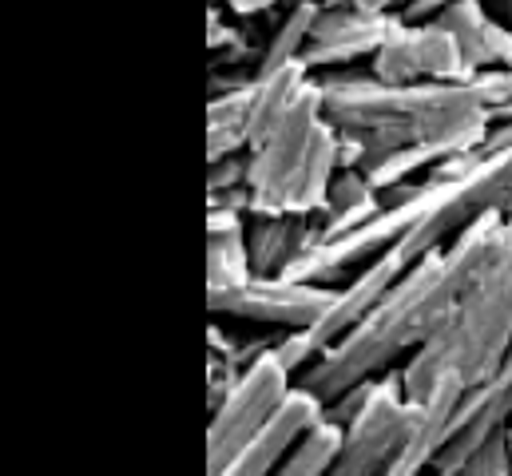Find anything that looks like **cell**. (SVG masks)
I'll use <instances>...</instances> for the list:
<instances>
[{"label": "cell", "instance_id": "cell-1", "mask_svg": "<svg viewBox=\"0 0 512 476\" xmlns=\"http://www.w3.org/2000/svg\"><path fill=\"white\" fill-rule=\"evenodd\" d=\"M501 227H505V215H489L473 223L457 242H449L445 250L417 262L370 310V318H362L342 342H334L318 357V365H310L298 377V385L314 393L322 405H330L342 393L385 377L389 365H397L405 354H417L441 330V322L453 314L473 274L493 254Z\"/></svg>", "mask_w": 512, "mask_h": 476}, {"label": "cell", "instance_id": "cell-2", "mask_svg": "<svg viewBox=\"0 0 512 476\" xmlns=\"http://www.w3.org/2000/svg\"><path fill=\"white\" fill-rule=\"evenodd\" d=\"M326 119L338 131H354L366 139L362 175H370L382 159L401 147H429L445 159L473 151L493 119L473 80L465 84H405L393 88L374 76H342L326 72L322 80Z\"/></svg>", "mask_w": 512, "mask_h": 476}, {"label": "cell", "instance_id": "cell-3", "mask_svg": "<svg viewBox=\"0 0 512 476\" xmlns=\"http://www.w3.org/2000/svg\"><path fill=\"white\" fill-rule=\"evenodd\" d=\"M512 354V219H505L501 238L485 266L465 286L453 314L441 330L409 357L397 377L409 401H425L437 381L453 377L469 389L493 381Z\"/></svg>", "mask_w": 512, "mask_h": 476}, {"label": "cell", "instance_id": "cell-4", "mask_svg": "<svg viewBox=\"0 0 512 476\" xmlns=\"http://www.w3.org/2000/svg\"><path fill=\"white\" fill-rule=\"evenodd\" d=\"M338 171V127L326 119L322 84L310 76L294 92L282 119L270 127V135L251 151V219H318Z\"/></svg>", "mask_w": 512, "mask_h": 476}, {"label": "cell", "instance_id": "cell-5", "mask_svg": "<svg viewBox=\"0 0 512 476\" xmlns=\"http://www.w3.org/2000/svg\"><path fill=\"white\" fill-rule=\"evenodd\" d=\"M489 215L512 219V151L485 159L481 167L457 179H429V203H425L421 223L393 250L413 270L417 262L445 250L449 242H457L473 223Z\"/></svg>", "mask_w": 512, "mask_h": 476}, {"label": "cell", "instance_id": "cell-6", "mask_svg": "<svg viewBox=\"0 0 512 476\" xmlns=\"http://www.w3.org/2000/svg\"><path fill=\"white\" fill-rule=\"evenodd\" d=\"M298 389L294 373L274 357V346L239 377L231 397L211 413L207 429V476H219L258 433L282 413L290 393Z\"/></svg>", "mask_w": 512, "mask_h": 476}, {"label": "cell", "instance_id": "cell-7", "mask_svg": "<svg viewBox=\"0 0 512 476\" xmlns=\"http://www.w3.org/2000/svg\"><path fill=\"white\" fill-rule=\"evenodd\" d=\"M425 203H429V187L421 199L405 203V207H385L378 219H370L366 227L350 231V235L338 238H314V246L282 274L290 282H306V286H326V290H338L334 282L346 278L350 270H366L370 262H378L382 254H389L401 238L409 235L421 215H425Z\"/></svg>", "mask_w": 512, "mask_h": 476}, {"label": "cell", "instance_id": "cell-8", "mask_svg": "<svg viewBox=\"0 0 512 476\" xmlns=\"http://www.w3.org/2000/svg\"><path fill=\"white\" fill-rule=\"evenodd\" d=\"M413 421V401L401 389L397 373H385L374 381L366 405L358 417L342 429V445L326 476H385L397 445L405 441Z\"/></svg>", "mask_w": 512, "mask_h": 476}, {"label": "cell", "instance_id": "cell-9", "mask_svg": "<svg viewBox=\"0 0 512 476\" xmlns=\"http://www.w3.org/2000/svg\"><path fill=\"white\" fill-rule=\"evenodd\" d=\"M370 76L393 88L473 80L453 32H445L441 24H397L378 48V56L370 60Z\"/></svg>", "mask_w": 512, "mask_h": 476}, {"label": "cell", "instance_id": "cell-10", "mask_svg": "<svg viewBox=\"0 0 512 476\" xmlns=\"http://www.w3.org/2000/svg\"><path fill=\"white\" fill-rule=\"evenodd\" d=\"M338 290L326 286H306L290 278H251L247 286L235 290H207L211 314L243 318L258 326H282V330H314L322 314L334 306Z\"/></svg>", "mask_w": 512, "mask_h": 476}, {"label": "cell", "instance_id": "cell-11", "mask_svg": "<svg viewBox=\"0 0 512 476\" xmlns=\"http://www.w3.org/2000/svg\"><path fill=\"white\" fill-rule=\"evenodd\" d=\"M401 24V16H378V12H362L354 0H322L318 4V20L310 32V44L302 52V64L310 72H338L362 56H378L389 32Z\"/></svg>", "mask_w": 512, "mask_h": 476}, {"label": "cell", "instance_id": "cell-12", "mask_svg": "<svg viewBox=\"0 0 512 476\" xmlns=\"http://www.w3.org/2000/svg\"><path fill=\"white\" fill-rule=\"evenodd\" d=\"M465 401V385L445 377L433 385V393L425 401H413V421H409V433L405 441L397 445L393 461L385 476H421L425 469L437 465L449 433H453V421H457V409Z\"/></svg>", "mask_w": 512, "mask_h": 476}, {"label": "cell", "instance_id": "cell-13", "mask_svg": "<svg viewBox=\"0 0 512 476\" xmlns=\"http://www.w3.org/2000/svg\"><path fill=\"white\" fill-rule=\"evenodd\" d=\"M322 417H326V405L298 385L282 405V413L219 476H274L286 465V457L306 441V433L322 425Z\"/></svg>", "mask_w": 512, "mask_h": 476}, {"label": "cell", "instance_id": "cell-14", "mask_svg": "<svg viewBox=\"0 0 512 476\" xmlns=\"http://www.w3.org/2000/svg\"><path fill=\"white\" fill-rule=\"evenodd\" d=\"M405 274H409V266L397 258V250H389L378 262H370L366 270H358V278H350L346 286H338L334 306H330V310L322 314V322L310 330V338L322 346V354H326L334 342H342L362 318H370V310L382 302L385 294H389Z\"/></svg>", "mask_w": 512, "mask_h": 476}, {"label": "cell", "instance_id": "cell-15", "mask_svg": "<svg viewBox=\"0 0 512 476\" xmlns=\"http://www.w3.org/2000/svg\"><path fill=\"white\" fill-rule=\"evenodd\" d=\"M445 32H453L465 68L473 76L512 68V24H501L481 0H449V8L437 16Z\"/></svg>", "mask_w": 512, "mask_h": 476}, {"label": "cell", "instance_id": "cell-16", "mask_svg": "<svg viewBox=\"0 0 512 476\" xmlns=\"http://www.w3.org/2000/svg\"><path fill=\"white\" fill-rule=\"evenodd\" d=\"M247 227L251 215L207 211V290H235L255 278Z\"/></svg>", "mask_w": 512, "mask_h": 476}, {"label": "cell", "instance_id": "cell-17", "mask_svg": "<svg viewBox=\"0 0 512 476\" xmlns=\"http://www.w3.org/2000/svg\"><path fill=\"white\" fill-rule=\"evenodd\" d=\"M318 238L314 219H294V215H262L251 219L247 242H251V266L255 278H282Z\"/></svg>", "mask_w": 512, "mask_h": 476}, {"label": "cell", "instance_id": "cell-18", "mask_svg": "<svg viewBox=\"0 0 512 476\" xmlns=\"http://www.w3.org/2000/svg\"><path fill=\"white\" fill-rule=\"evenodd\" d=\"M385 211L382 191L362 175V171H338L326 207H322V223H318V238H338L350 235L358 227H366L370 219H378Z\"/></svg>", "mask_w": 512, "mask_h": 476}, {"label": "cell", "instance_id": "cell-19", "mask_svg": "<svg viewBox=\"0 0 512 476\" xmlns=\"http://www.w3.org/2000/svg\"><path fill=\"white\" fill-rule=\"evenodd\" d=\"M247 88L231 96H215L207 104V159L219 163L227 155H243L251 151V123H247Z\"/></svg>", "mask_w": 512, "mask_h": 476}, {"label": "cell", "instance_id": "cell-20", "mask_svg": "<svg viewBox=\"0 0 512 476\" xmlns=\"http://www.w3.org/2000/svg\"><path fill=\"white\" fill-rule=\"evenodd\" d=\"M314 20H318V4H290V12L278 20V28L262 44L255 76H270V72H278L286 64H298L302 52H306V44H310Z\"/></svg>", "mask_w": 512, "mask_h": 476}, {"label": "cell", "instance_id": "cell-21", "mask_svg": "<svg viewBox=\"0 0 512 476\" xmlns=\"http://www.w3.org/2000/svg\"><path fill=\"white\" fill-rule=\"evenodd\" d=\"M338 445H342V429L322 417V425L306 433V441L286 457V465L274 476H326V469L338 457Z\"/></svg>", "mask_w": 512, "mask_h": 476}, {"label": "cell", "instance_id": "cell-22", "mask_svg": "<svg viewBox=\"0 0 512 476\" xmlns=\"http://www.w3.org/2000/svg\"><path fill=\"white\" fill-rule=\"evenodd\" d=\"M485 108H489V119L493 123H512V68H497V72H481L473 76Z\"/></svg>", "mask_w": 512, "mask_h": 476}, {"label": "cell", "instance_id": "cell-23", "mask_svg": "<svg viewBox=\"0 0 512 476\" xmlns=\"http://www.w3.org/2000/svg\"><path fill=\"white\" fill-rule=\"evenodd\" d=\"M274 357L294 373V381L310 369V365H318V357H322V346L310 338V330H290L282 342H274Z\"/></svg>", "mask_w": 512, "mask_h": 476}, {"label": "cell", "instance_id": "cell-24", "mask_svg": "<svg viewBox=\"0 0 512 476\" xmlns=\"http://www.w3.org/2000/svg\"><path fill=\"white\" fill-rule=\"evenodd\" d=\"M453 476H512V437H497L489 441L465 469H457Z\"/></svg>", "mask_w": 512, "mask_h": 476}, {"label": "cell", "instance_id": "cell-25", "mask_svg": "<svg viewBox=\"0 0 512 476\" xmlns=\"http://www.w3.org/2000/svg\"><path fill=\"white\" fill-rule=\"evenodd\" d=\"M231 187H251V151L227 155V159L211 163V171H207V191H231Z\"/></svg>", "mask_w": 512, "mask_h": 476}, {"label": "cell", "instance_id": "cell-26", "mask_svg": "<svg viewBox=\"0 0 512 476\" xmlns=\"http://www.w3.org/2000/svg\"><path fill=\"white\" fill-rule=\"evenodd\" d=\"M251 207H255V195H251V187L207 191V211H239V215H251Z\"/></svg>", "mask_w": 512, "mask_h": 476}, {"label": "cell", "instance_id": "cell-27", "mask_svg": "<svg viewBox=\"0 0 512 476\" xmlns=\"http://www.w3.org/2000/svg\"><path fill=\"white\" fill-rule=\"evenodd\" d=\"M449 8V0H409L397 16L401 24H437V16Z\"/></svg>", "mask_w": 512, "mask_h": 476}, {"label": "cell", "instance_id": "cell-28", "mask_svg": "<svg viewBox=\"0 0 512 476\" xmlns=\"http://www.w3.org/2000/svg\"><path fill=\"white\" fill-rule=\"evenodd\" d=\"M231 16H243V20H255V16H266L270 8L278 4H290V0H223Z\"/></svg>", "mask_w": 512, "mask_h": 476}, {"label": "cell", "instance_id": "cell-29", "mask_svg": "<svg viewBox=\"0 0 512 476\" xmlns=\"http://www.w3.org/2000/svg\"><path fill=\"white\" fill-rule=\"evenodd\" d=\"M362 12H378V16H397L409 0H354Z\"/></svg>", "mask_w": 512, "mask_h": 476}, {"label": "cell", "instance_id": "cell-30", "mask_svg": "<svg viewBox=\"0 0 512 476\" xmlns=\"http://www.w3.org/2000/svg\"><path fill=\"white\" fill-rule=\"evenodd\" d=\"M493 8H497L501 16H509V20H512V0H493Z\"/></svg>", "mask_w": 512, "mask_h": 476}, {"label": "cell", "instance_id": "cell-31", "mask_svg": "<svg viewBox=\"0 0 512 476\" xmlns=\"http://www.w3.org/2000/svg\"><path fill=\"white\" fill-rule=\"evenodd\" d=\"M290 4H322V0H290Z\"/></svg>", "mask_w": 512, "mask_h": 476}, {"label": "cell", "instance_id": "cell-32", "mask_svg": "<svg viewBox=\"0 0 512 476\" xmlns=\"http://www.w3.org/2000/svg\"><path fill=\"white\" fill-rule=\"evenodd\" d=\"M505 373H512V354H509V361H505Z\"/></svg>", "mask_w": 512, "mask_h": 476}]
</instances>
